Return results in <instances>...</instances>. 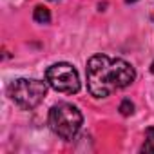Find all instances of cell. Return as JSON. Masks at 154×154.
<instances>
[{"label": "cell", "mask_w": 154, "mask_h": 154, "mask_svg": "<svg viewBox=\"0 0 154 154\" xmlns=\"http://www.w3.org/2000/svg\"><path fill=\"white\" fill-rule=\"evenodd\" d=\"M45 80L47 84L63 94H74L80 91V76L71 63L60 62V63H53L47 71H45Z\"/></svg>", "instance_id": "277c9868"}, {"label": "cell", "mask_w": 154, "mask_h": 154, "mask_svg": "<svg viewBox=\"0 0 154 154\" xmlns=\"http://www.w3.org/2000/svg\"><path fill=\"white\" fill-rule=\"evenodd\" d=\"M47 82L36 78H18L9 84L8 94L9 98L22 109H35L42 103L47 94Z\"/></svg>", "instance_id": "3957f363"}, {"label": "cell", "mask_w": 154, "mask_h": 154, "mask_svg": "<svg viewBox=\"0 0 154 154\" xmlns=\"http://www.w3.org/2000/svg\"><path fill=\"white\" fill-rule=\"evenodd\" d=\"M127 4H134V2H138V0H125Z\"/></svg>", "instance_id": "ba28073f"}, {"label": "cell", "mask_w": 154, "mask_h": 154, "mask_svg": "<svg viewBox=\"0 0 154 154\" xmlns=\"http://www.w3.org/2000/svg\"><path fill=\"white\" fill-rule=\"evenodd\" d=\"M85 76L89 93L94 98H107L109 94L129 87L136 80V71L123 58L94 54L87 62Z\"/></svg>", "instance_id": "6da1fadb"}, {"label": "cell", "mask_w": 154, "mask_h": 154, "mask_svg": "<svg viewBox=\"0 0 154 154\" xmlns=\"http://www.w3.org/2000/svg\"><path fill=\"white\" fill-rule=\"evenodd\" d=\"M141 152H154V127H149L145 132V143L141 145Z\"/></svg>", "instance_id": "8992f818"}, {"label": "cell", "mask_w": 154, "mask_h": 154, "mask_svg": "<svg viewBox=\"0 0 154 154\" xmlns=\"http://www.w3.org/2000/svg\"><path fill=\"white\" fill-rule=\"evenodd\" d=\"M82 123H84V116H82L80 109L72 103L60 102V103L53 105L49 111L51 131L65 141H71L78 134V131L82 129Z\"/></svg>", "instance_id": "7a4b0ae2"}, {"label": "cell", "mask_w": 154, "mask_h": 154, "mask_svg": "<svg viewBox=\"0 0 154 154\" xmlns=\"http://www.w3.org/2000/svg\"><path fill=\"white\" fill-rule=\"evenodd\" d=\"M120 112H122V116H131L134 112V103L129 98H123L120 103Z\"/></svg>", "instance_id": "52a82bcc"}, {"label": "cell", "mask_w": 154, "mask_h": 154, "mask_svg": "<svg viewBox=\"0 0 154 154\" xmlns=\"http://www.w3.org/2000/svg\"><path fill=\"white\" fill-rule=\"evenodd\" d=\"M33 20H35L36 24H49V22H51V13H49V9L44 8V6H36L35 11H33Z\"/></svg>", "instance_id": "5b68a950"}, {"label": "cell", "mask_w": 154, "mask_h": 154, "mask_svg": "<svg viewBox=\"0 0 154 154\" xmlns=\"http://www.w3.org/2000/svg\"><path fill=\"white\" fill-rule=\"evenodd\" d=\"M150 72H152V74H154V62H152V63H150Z\"/></svg>", "instance_id": "9c48e42d"}]
</instances>
